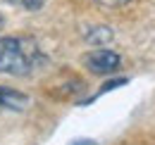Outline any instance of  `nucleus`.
I'll list each match as a JSON object with an SVG mask.
<instances>
[{
	"instance_id": "f257e3e1",
	"label": "nucleus",
	"mask_w": 155,
	"mask_h": 145,
	"mask_svg": "<svg viewBox=\"0 0 155 145\" xmlns=\"http://www.w3.org/2000/svg\"><path fill=\"white\" fill-rule=\"evenodd\" d=\"M45 62L34 38H5L0 40V74L10 76H29L36 67Z\"/></svg>"
},
{
	"instance_id": "f03ea898",
	"label": "nucleus",
	"mask_w": 155,
	"mask_h": 145,
	"mask_svg": "<svg viewBox=\"0 0 155 145\" xmlns=\"http://www.w3.org/2000/svg\"><path fill=\"white\" fill-rule=\"evenodd\" d=\"M84 64L88 67V72L105 76V74H112V72H117V69H119L122 57H119L115 50L98 48V50H93V53H88L86 57H84Z\"/></svg>"
},
{
	"instance_id": "7ed1b4c3",
	"label": "nucleus",
	"mask_w": 155,
	"mask_h": 145,
	"mask_svg": "<svg viewBox=\"0 0 155 145\" xmlns=\"http://www.w3.org/2000/svg\"><path fill=\"white\" fill-rule=\"evenodd\" d=\"M29 105H31L29 95L0 86V112H21V109H26Z\"/></svg>"
},
{
	"instance_id": "20e7f679",
	"label": "nucleus",
	"mask_w": 155,
	"mask_h": 145,
	"mask_svg": "<svg viewBox=\"0 0 155 145\" xmlns=\"http://www.w3.org/2000/svg\"><path fill=\"white\" fill-rule=\"evenodd\" d=\"M112 36H115V34H112V29H110V26H93V29L86 34V40H88L91 45H98V48H100V45L110 43Z\"/></svg>"
},
{
	"instance_id": "39448f33",
	"label": "nucleus",
	"mask_w": 155,
	"mask_h": 145,
	"mask_svg": "<svg viewBox=\"0 0 155 145\" xmlns=\"http://www.w3.org/2000/svg\"><path fill=\"white\" fill-rule=\"evenodd\" d=\"M24 10H29V12H34V10H41V5L45 2V0H17Z\"/></svg>"
},
{
	"instance_id": "423d86ee",
	"label": "nucleus",
	"mask_w": 155,
	"mask_h": 145,
	"mask_svg": "<svg viewBox=\"0 0 155 145\" xmlns=\"http://www.w3.org/2000/svg\"><path fill=\"white\" fill-rule=\"evenodd\" d=\"M100 5H105V7H122V5H127L129 0H96Z\"/></svg>"
},
{
	"instance_id": "0eeeda50",
	"label": "nucleus",
	"mask_w": 155,
	"mask_h": 145,
	"mask_svg": "<svg viewBox=\"0 0 155 145\" xmlns=\"http://www.w3.org/2000/svg\"><path fill=\"white\" fill-rule=\"evenodd\" d=\"M72 145H98V143H93V140H74Z\"/></svg>"
},
{
	"instance_id": "6e6552de",
	"label": "nucleus",
	"mask_w": 155,
	"mask_h": 145,
	"mask_svg": "<svg viewBox=\"0 0 155 145\" xmlns=\"http://www.w3.org/2000/svg\"><path fill=\"white\" fill-rule=\"evenodd\" d=\"M0 29H2V17H0Z\"/></svg>"
}]
</instances>
